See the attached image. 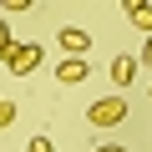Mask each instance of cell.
<instances>
[{"instance_id":"cell-5","label":"cell","mask_w":152,"mask_h":152,"mask_svg":"<svg viewBox=\"0 0 152 152\" xmlns=\"http://www.w3.org/2000/svg\"><path fill=\"white\" fill-rule=\"evenodd\" d=\"M137 71H142V66H137V56H112V81H117L122 91L137 81Z\"/></svg>"},{"instance_id":"cell-4","label":"cell","mask_w":152,"mask_h":152,"mask_svg":"<svg viewBox=\"0 0 152 152\" xmlns=\"http://www.w3.org/2000/svg\"><path fill=\"white\" fill-rule=\"evenodd\" d=\"M86 71H91V66H86L81 56H66V61L56 66V81H61V86H76V81H86Z\"/></svg>"},{"instance_id":"cell-6","label":"cell","mask_w":152,"mask_h":152,"mask_svg":"<svg viewBox=\"0 0 152 152\" xmlns=\"http://www.w3.org/2000/svg\"><path fill=\"white\" fill-rule=\"evenodd\" d=\"M127 15H132V26H137L142 36H152V0H132Z\"/></svg>"},{"instance_id":"cell-2","label":"cell","mask_w":152,"mask_h":152,"mask_svg":"<svg viewBox=\"0 0 152 152\" xmlns=\"http://www.w3.org/2000/svg\"><path fill=\"white\" fill-rule=\"evenodd\" d=\"M5 66H10V76H31V71L41 66V46H36V41H15L10 56H5Z\"/></svg>"},{"instance_id":"cell-7","label":"cell","mask_w":152,"mask_h":152,"mask_svg":"<svg viewBox=\"0 0 152 152\" xmlns=\"http://www.w3.org/2000/svg\"><path fill=\"white\" fill-rule=\"evenodd\" d=\"M10 46H15V41H10V26H5V20H0V61H5V56H10Z\"/></svg>"},{"instance_id":"cell-10","label":"cell","mask_w":152,"mask_h":152,"mask_svg":"<svg viewBox=\"0 0 152 152\" xmlns=\"http://www.w3.org/2000/svg\"><path fill=\"white\" fill-rule=\"evenodd\" d=\"M96 152H122V147H96Z\"/></svg>"},{"instance_id":"cell-1","label":"cell","mask_w":152,"mask_h":152,"mask_svg":"<svg viewBox=\"0 0 152 152\" xmlns=\"http://www.w3.org/2000/svg\"><path fill=\"white\" fill-rule=\"evenodd\" d=\"M122 117H127V96H122V91H112V96H96V102L86 107V122H91L96 132H107V127H117Z\"/></svg>"},{"instance_id":"cell-3","label":"cell","mask_w":152,"mask_h":152,"mask_svg":"<svg viewBox=\"0 0 152 152\" xmlns=\"http://www.w3.org/2000/svg\"><path fill=\"white\" fill-rule=\"evenodd\" d=\"M61 51H66V56H81V61H86V51H91V36H86L81 26H61Z\"/></svg>"},{"instance_id":"cell-8","label":"cell","mask_w":152,"mask_h":152,"mask_svg":"<svg viewBox=\"0 0 152 152\" xmlns=\"http://www.w3.org/2000/svg\"><path fill=\"white\" fill-rule=\"evenodd\" d=\"M137 66H147V71H152V36L142 41V51H137Z\"/></svg>"},{"instance_id":"cell-9","label":"cell","mask_w":152,"mask_h":152,"mask_svg":"<svg viewBox=\"0 0 152 152\" xmlns=\"http://www.w3.org/2000/svg\"><path fill=\"white\" fill-rule=\"evenodd\" d=\"M31 152H56V147H51V137H31Z\"/></svg>"},{"instance_id":"cell-11","label":"cell","mask_w":152,"mask_h":152,"mask_svg":"<svg viewBox=\"0 0 152 152\" xmlns=\"http://www.w3.org/2000/svg\"><path fill=\"white\" fill-rule=\"evenodd\" d=\"M0 107H5V96H0Z\"/></svg>"}]
</instances>
